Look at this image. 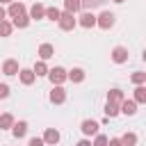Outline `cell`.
I'll return each instance as SVG.
<instances>
[{
    "instance_id": "cell-1",
    "label": "cell",
    "mask_w": 146,
    "mask_h": 146,
    "mask_svg": "<svg viewBox=\"0 0 146 146\" xmlns=\"http://www.w3.org/2000/svg\"><path fill=\"white\" fill-rule=\"evenodd\" d=\"M57 23H59V27H62L64 32H71V30H73V27L78 25L75 16H73V14H68V11H64V14L59 16V21H57Z\"/></svg>"
},
{
    "instance_id": "cell-2",
    "label": "cell",
    "mask_w": 146,
    "mask_h": 146,
    "mask_svg": "<svg viewBox=\"0 0 146 146\" xmlns=\"http://www.w3.org/2000/svg\"><path fill=\"white\" fill-rule=\"evenodd\" d=\"M114 18H116V16H114L112 11H103L100 16H96V25L103 27V30H110V27L114 25Z\"/></svg>"
},
{
    "instance_id": "cell-3",
    "label": "cell",
    "mask_w": 146,
    "mask_h": 146,
    "mask_svg": "<svg viewBox=\"0 0 146 146\" xmlns=\"http://www.w3.org/2000/svg\"><path fill=\"white\" fill-rule=\"evenodd\" d=\"M48 78H50V82H52V84H62V82L66 80V71H64L62 66H55V68H50V71H48Z\"/></svg>"
},
{
    "instance_id": "cell-4",
    "label": "cell",
    "mask_w": 146,
    "mask_h": 146,
    "mask_svg": "<svg viewBox=\"0 0 146 146\" xmlns=\"http://www.w3.org/2000/svg\"><path fill=\"white\" fill-rule=\"evenodd\" d=\"M64 100H66V91L62 89V84H55V87H52V91H50V103L62 105Z\"/></svg>"
},
{
    "instance_id": "cell-5",
    "label": "cell",
    "mask_w": 146,
    "mask_h": 146,
    "mask_svg": "<svg viewBox=\"0 0 146 146\" xmlns=\"http://www.w3.org/2000/svg\"><path fill=\"white\" fill-rule=\"evenodd\" d=\"M112 62H114V64H123V62H128V48L116 46V48L112 50Z\"/></svg>"
},
{
    "instance_id": "cell-6",
    "label": "cell",
    "mask_w": 146,
    "mask_h": 146,
    "mask_svg": "<svg viewBox=\"0 0 146 146\" xmlns=\"http://www.w3.org/2000/svg\"><path fill=\"white\" fill-rule=\"evenodd\" d=\"M18 71H21V68H18V62H16V59H7V62L2 64V73H5V75H18Z\"/></svg>"
},
{
    "instance_id": "cell-7",
    "label": "cell",
    "mask_w": 146,
    "mask_h": 146,
    "mask_svg": "<svg viewBox=\"0 0 146 146\" xmlns=\"http://www.w3.org/2000/svg\"><path fill=\"white\" fill-rule=\"evenodd\" d=\"M119 110H121L123 114H128V116H132V114L137 112V103H135V100H125V98H123V103L119 105Z\"/></svg>"
},
{
    "instance_id": "cell-8",
    "label": "cell",
    "mask_w": 146,
    "mask_h": 146,
    "mask_svg": "<svg viewBox=\"0 0 146 146\" xmlns=\"http://www.w3.org/2000/svg\"><path fill=\"white\" fill-rule=\"evenodd\" d=\"M59 141V132L55 130V128H48L46 130V135H43V144H50V146H55Z\"/></svg>"
},
{
    "instance_id": "cell-9",
    "label": "cell",
    "mask_w": 146,
    "mask_h": 146,
    "mask_svg": "<svg viewBox=\"0 0 146 146\" xmlns=\"http://www.w3.org/2000/svg\"><path fill=\"white\" fill-rule=\"evenodd\" d=\"M7 14H9L11 18H14V16H18V14H25V5L14 0V2H9V9H7Z\"/></svg>"
},
{
    "instance_id": "cell-10",
    "label": "cell",
    "mask_w": 146,
    "mask_h": 146,
    "mask_svg": "<svg viewBox=\"0 0 146 146\" xmlns=\"http://www.w3.org/2000/svg\"><path fill=\"white\" fill-rule=\"evenodd\" d=\"M80 25H82V27H87V30H89V27H94V25H96V16H94L91 11H84V14L80 16Z\"/></svg>"
},
{
    "instance_id": "cell-11",
    "label": "cell",
    "mask_w": 146,
    "mask_h": 146,
    "mask_svg": "<svg viewBox=\"0 0 146 146\" xmlns=\"http://www.w3.org/2000/svg\"><path fill=\"white\" fill-rule=\"evenodd\" d=\"M52 55H55V48H52L50 43H41V46H39V57H41L43 62H46V59H50Z\"/></svg>"
},
{
    "instance_id": "cell-12",
    "label": "cell",
    "mask_w": 146,
    "mask_h": 146,
    "mask_svg": "<svg viewBox=\"0 0 146 146\" xmlns=\"http://www.w3.org/2000/svg\"><path fill=\"white\" fill-rule=\"evenodd\" d=\"M11 132H14V137H16V139L25 137V132H27V123H25V121H18V123H14V125H11Z\"/></svg>"
},
{
    "instance_id": "cell-13",
    "label": "cell",
    "mask_w": 146,
    "mask_h": 146,
    "mask_svg": "<svg viewBox=\"0 0 146 146\" xmlns=\"http://www.w3.org/2000/svg\"><path fill=\"white\" fill-rule=\"evenodd\" d=\"M82 132H84V135H98V123L91 121V119L82 121Z\"/></svg>"
},
{
    "instance_id": "cell-14",
    "label": "cell",
    "mask_w": 146,
    "mask_h": 146,
    "mask_svg": "<svg viewBox=\"0 0 146 146\" xmlns=\"http://www.w3.org/2000/svg\"><path fill=\"white\" fill-rule=\"evenodd\" d=\"M43 16H46V7L41 2H34L30 9V18H43Z\"/></svg>"
},
{
    "instance_id": "cell-15",
    "label": "cell",
    "mask_w": 146,
    "mask_h": 146,
    "mask_svg": "<svg viewBox=\"0 0 146 146\" xmlns=\"http://www.w3.org/2000/svg\"><path fill=\"white\" fill-rule=\"evenodd\" d=\"M66 80H71V82H82V80H84V71H82V68H71V71L66 73Z\"/></svg>"
},
{
    "instance_id": "cell-16",
    "label": "cell",
    "mask_w": 146,
    "mask_h": 146,
    "mask_svg": "<svg viewBox=\"0 0 146 146\" xmlns=\"http://www.w3.org/2000/svg\"><path fill=\"white\" fill-rule=\"evenodd\" d=\"M18 78H21V82H23V84H32L36 75H34L30 68H21V71H18Z\"/></svg>"
},
{
    "instance_id": "cell-17",
    "label": "cell",
    "mask_w": 146,
    "mask_h": 146,
    "mask_svg": "<svg viewBox=\"0 0 146 146\" xmlns=\"http://www.w3.org/2000/svg\"><path fill=\"white\" fill-rule=\"evenodd\" d=\"M107 103H116V105H121V103H123V91H121V89H112V91H107Z\"/></svg>"
},
{
    "instance_id": "cell-18",
    "label": "cell",
    "mask_w": 146,
    "mask_h": 146,
    "mask_svg": "<svg viewBox=\"0 0 146 146\" xmlns=\"http://www.w3.org/2000/svg\"><path fill=\"white\" fill-rule=\"evenodd\" d=\"M14 27H27L30 25V16L27 14H18V16H14V23H11Z\"/></svg>"
},
{
    "instance_id": "cell-19",
    "label": "cell",
    "mask_w": 146,
    "mask_h": 146,
    "mask_svg": "<svg viewBox=\"0 0 146 146\" xmlns=\"http://www.w3.org/2000/svg\"><path fill=\"white\" fill-rule=\"evenodd\" d=\"M135 103H146V87L144 84H137V89H135Z\"/></svg>"
},
{
    "instance_id": "cell-20",
    "label": "cell",
    "mask_w": 146,
    "mask_h": 146,
    "mask_svg": "<svg viewBox=\"0 0 146 146\" xmlns=\"http://www.w3.org/2000/svg\"><path fill=\"white\" fill-rule=\"evenodd\" d=\"M119 112H121V110H119L116 103H107V105H105V116H107V119H114Z\"/></svg>"
},
{
    "instance_id": "cell-21",
    "label": "cell",
    "mask_w": 146,
    "mask_h": 146,
    "mask_svg": "<svg viewBox=\"0 0 146 146\" xmlns=\"http://www.w3.org/2000/svg\"><path fill=\"white\" fill-rule=\"evenodd\" d=\"M135 144H137V135L135 132H125L121 137V146H135Z\"/></svg>"
},
{
    "instance_id": "cell-22",
    "label": "cell",
    "mask_w": 146,
    "mask_h": 146,
    "mask_svg": "<svg viewBox=\"0 0 146 146\" xmlns=\"http://www.w3.org/2000/svg\"><path fill=\"white\" fill-rule=\"evenodd\" d=\"M14 125V116L11 114H0V130H7Z\"/></svg>"
},
{
    "instance_id": "cell-23",
    "label": "cell",
    "mask_w": 146,
    "mask_h": 146,
    "mask_svg": "<svg viewBox=\"0 0 146 146\" xmlns=\"http://www.w3.org/2000/svg\"><path fill=\"white\" fill-rule=\"evenodd\" d=\"M64 9H66L68 14L80 11V0H64Z\"/></svg>"
},
{
    "instance_id": "cell-24",
    "label": "cell",
    "mask_w": 146,
    "mask_h": 146,
    "mask_svg": "<svg viewBox=\"0 0 146 146\" xmlns=\"http://www.w3.org/2000/svg\"><path fill=\"white\" fill-rule=\"evenodd\" d=\"M32 73H34V75H48V66H46V62H43V59L36 62L34 68H32Z\"/></svg>"
},
{
    "instance_id": "cell-25",
    "label": "cell",
    "mask_w": 146,
    "mask_h": 146,
    "mask_svg": "<svg viewBox=\"0 0 146 146\" xmlns=\"http://www.w3.org/2000/svg\"><path fill=\"white\" fill-rule=\"evenodd\" d=\"M11 30H14V25L9 21H0V36H9Z\"/></svg>"
},
{
    "instance_id": "cell-26",
    "label": "cell",
    "mask_w": 146,
    "mask_h": 146,
    "mask_svg": "<svg viewBox=\"0 0 146 146\" xmlns=\"http://www.w3.org/2000/svg\"><path fill=\"white\" fill-rule=\"evenodd\" d=\"M100 5H103V0H80V9H94Z\"/></svg>"
},
{
    "instance_id": "cell-27",
    "label": "cell",
    "mask_w": 146,
    "mask_h": 146,
    "mask_svg": "<svg viewBox=\"0 0 146 146\" xmlns=\"http://www.w3.org/2000/svg\"><path fill=\"white\" fill-rule=\"evenodd\" d=\"M59 16H62V11H59L57 7H48V9H46V18H50V21H59Z\"/></svg>"
},
{
    "instance_id": "cell-28",
    "label": "cell",
    "mask_w": 146,
    "mask_h": 146,
    "mask_svg": "<svg viewBox=\"0 0 146 146\" xmlns=\"http://www.w3.org/2000/svg\"><path fill=\"white\" fill-rule=\"evenodd\" d=\"M130 80H132L135 84H144V82H146V73H144V71H135V73L130 75Z\"/></svg>"
},
{
    "instance_id": "cell-29",
    "label": "cell",
    "mask_w": 146,
    "mask_h": 146,
    "mask_svg": "<svg viewBox=\"0 0 146 146\" xmlns=\"http://www.w3.org/2000/svg\"><path fill=\"white\" fill-rule=\"evenodd\" d=\"M91 146H107V137L105 135H96V139H94Z\"/></svg>"
},
{
    "instance_id": "cell-30",
    "label": "cell",
    "mask_w": 146,
    "mask_h": 146,
    "mask_svg": "<svg viewBox=\"0 0 146 146\" xmlns=\"http://www.w3.org/2000/svg\"><path fill=\"white\" fill-rule=\"evenodd\" d=\"M9 96V84H0V98H7Z\"/></svg>"
},
{
    "instance_id": "cell-31",
    "label": "cell",
    "mask_w": 146,
    "mask_h": 146,
    "mask_svg": "<svg viewBox=\"0 0 146 146\" xmlns=\"http://www.w3.org/2000/svg\"><path fill=\"white\" fill-rule=\"evenodd\" d=\"M30 146H43V139L41 137H32L30 139Z\"/></svg>"
},
{
    "instance_id": "cell-32",
    "label": "cell",
    "mask_w": 146,
    "mask_h": 146,
    "mask_svg": "<svg viewBox=\"0 0 146 146\" xmlns=\"http://www.w3.org/2000/svg\"><path fill=\"white\" fill-rule=\"evenodd\" d=\"M107 146H121V139H110Z\"/></svg>"
},
{
    "instance_id": "cell-33",
    "label": "cell",
    "mask_w": 146,
    "mask_h": 146,
    "mask_svg": "<svg viewBox=\"0 0 146 146\" xmlns=\"http://www.w3.org/2000/svg\"><path fill=\"white\" fill-rule=\"evenodd\" d=\"M5 16H7V11H5L2 7H0V21H5Z\"/></svg>"
},
{
    "instance_id": "cell-34",
    "label": "cell",
    "mask_w": 146,
    "mask_h": 146,
    "mask_svg": "<svg viewBox=\"0 0 146 146\" xmlns=\"http://www.w3.org/2000/svg\"><path fill=\"white\" fill-rule=\"evenodd\" d=\"M78 146H91V144H89L87 139H82V141H78Z\"/></svg>"
},
{
    "instance_id": "cell-35",
    "label": "cell",
    "mask_w": 146,
    "mask_h": 146,
    "mask_svg": "<svg viewBox=\"0 0 146 146\" xmlns=\"http://www.w3.org/2000/svg\"><path fill=\"white\" fill-rule=\"evenodd\" d=\"M2 2H7V5H9V2H14V0H0V5H2Z\"/></svg>"
},
{
    "instance_id": "cell-36",
    "label": "cell",
    "mask_w": 146,
    "mask_h": 146,
    "mask_svg": "<svg viewBox=\"0 0 146 146\" xmlns=\"http://www.w3.org/2000/svg\"><path fill=\"white\" fill-rule=\"evenodd\" d=\"M114 2H123V0H114Z\"/></svg>"
}]
</instances>
